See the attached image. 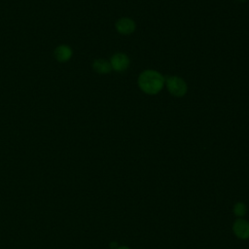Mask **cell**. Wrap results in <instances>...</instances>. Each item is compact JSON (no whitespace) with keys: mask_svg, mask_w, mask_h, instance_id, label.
Masks as SVG:
<instances>
[{"mask_svg":"<svg viewBox=\"0 0 249 249\" xmlns=\"http://www.w3.org/2000/svg\"><path fill=\"white\" fill-rule=\"evenodd\" d=\"M165 78L161 73L153 69L142 71L137 79L139 89L146 94L154 95L159 93L164 87Z\"/></svg>","mask_w":249,"mask_h":249,"instance_id":"cell-1","label":"cell"},{"mask_svg":"<svg viewBox=\"0 0 249 249\" xmlns=\"http://www.w3.org/2000/svg\"><path fill=\"white\" fill-rule=\"evenodd\" d=\"M164 86L169 93L175 97H183L188 91V85L186 81L179 76L166 77Z\"/></svg>","mask_w":249,"mask_h":249,"instance_id":"cell-2","label":"cell"},{"mask_svg":"<svg viewBox=\"0 0 249 249\" xmlns=\"http://www.w3.org/2000/svg\"><path fill=\"white\" fill-rule=\"evenodd\" d=\"M231 231L238 239H249V221L245 218H235L231 225Z\"/></svg>","mask_w":249,"mask_h":249,"instance_id":"cell-3","label":"cell"},{"mask_svg":"<svg viewBox=\"0 0 249 249\" xmlns=\"http://www.w3.org/2000/svg\"><path fill=\"white\" fill-rule=\"evenodd\" d=\"M112 70L116 71V72H124L125 71L130 64V59L128 57L127 54H125L124 53H114L110 60H109Z\"/></svg>","mask_w":249,"mask_h":249,"instance_id":"cell-4","label":"cell"},{"mask_svg":"<svg viewBox=\"0 0 249 249\" xmlns=\"http://www.w3.org/2000/svg\"><path fill=\"white\" fill-rule=\"evenodd\" d=\"M115 28L121 35H130L135 31L136 24L132 18L124 17L116 21Z\"/></svg>","mask_w":249,"mask_h":249,"instance_id":"cell-5","label":"cell"},{"mask_svg":"<svg viewBox=\"0 0 249 249\" xmlns=\"http://www.w3.org/2000/svg\"><path fill=\"white\" fill-rule=\"evenodd\" d=\"M54 58L61 63L69 61L73 56V50L70 46L66 44L58 45L53 51Z\"/></svg>","mask_w":249,"mask_h":249,"instance_id":"cell-6","label":"cell"},{"mask_svg":"<svg viewBox=\"0 0 249 249\" xmlns=\"http://www.w3.org/2000/svg\"><path fill=\"white\" fill-rule=\"evenodd\" d=\"M92 69L97 73V74H108L112 71L111 64L108 60L103 59V58H96L92 62Z\"/></svg>","mask_w":249,"mask_h":249,"instance_id":"cell-7","label":"cell"},{"mask_svg":"<svg viewBox=\"0 0 249 249\" xmlns=\"http://www.w3.org/2000/svg\"><path fill=\"white\" fill-rule=\"evenodd\" d=\"M247 205L243 201H237L232 206V213L236 218H244L247 214Z\"/></svg>","mask_w":249,"mask_h":249,"instance_id":"cell-8","label":"cell"},{"mask_svg":"<svg viewBox=\"0 0 249 249\" xmlns=\"http://www.w3.org/2000/svg\"><path fill=\"white\" fill-rule=\"evenodd\" d=\"M118 246H119V244H118L116 241H114V242L112 241V242L110 243V247H111V248H113V249H116Z\"/></svg>","mask_w":249,"mask_h":249,"instance_id":"cell-9","label":"cell"},{"mask_svg":"<svg viewBox=\"0 0 249 249\" xmlns=\"http://www.w3.org/2000/svg\"><path fill=\"white\" fill-rule=\"evenodd\" d=\"M116 249H132V248L129 246H126V245H119Z\"/></svg>","mask_w":249,"mask_h":249,"instance_id":"cell-10","label":"cell"},{"mask_svg":"<svg viewBox=\"0 0 249 249\" xmlns=\"http://www.w3.org/2000/svg\"><path fill=\"white\" fill-rule=\"evenodd\" d=\"M239 1H246V0H239Z\"/></svg>","mask_w":249,"mask_h":249,"instance_id":"cell-11","label":"cell"}]
</instances>
